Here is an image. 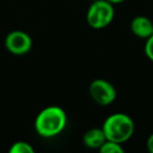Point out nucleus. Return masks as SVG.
<instances>
[{"label":"nucleus","instance_id":"obj_9","mask_svg":"<svg viewBox=\"0 0 153 153\" xmlns=\"http://www.w3.org/2000/svg\"><path fill=\"white\" fill-rule=\"evenodd\" d=\"M101 153H123L124 149L122 147V144H119L117 142L106 140V142L102 145L100 149Z\"/></svg>","mask_w":153,"mask_h":153},{"label":"nucleus","instance_id":"obj_10","mask_svg":"<svg viewBox=\"0 0 153 153\" xmlns=\"http://www.w3.org/2000/svg\"><path fill=\"white\" fill-rule=\"evenodd\" d=\"M145 53L148 59L153 62V35L147 39L146 45H145Z\"/></svg>","mask_w":153,"mask_h":153},{"label":"nucleus","instance_id":"obj_11","mask_svg":"<svg viewBox=\"0 0 153 153\" xmlns=\"http://www.w3.org/2000/svg\"><path fill=\"white\" fill-rule=\"evenodd\" d=\"M147 148L151 153H153V133L147 140Z\"/></svg>","mask_w":153,"mask_h":153},{"label":"nucleus","instance_id":"obj_3","mask_svg":"<svg viewBox=\"0 0 153 153\" xmlns=\"http://www.w3.org/2000/svg\"><path fill=\"white\" fill-rule=\"evenodd\" d=\"M114 17L113 4L107 0L92 1L86 14L88 25L94 30H102L112 22Z\"/></svg>","mask_w":153,"mask_h":153},{"label":"nucleus","instance_id":"obj_8","mask_svg":"<svg viewBox=\"0 0 153 153\" xmlns=\"http://www.w3.org/2000/svg\"><path fill=\"white\" fill-rule=\"evenodd\" d=\"M10 153H34L35 150L30 144L23 140L15 142L9 149Z\"/></svg>","mask_w":153,"mask_h":153},{"label":"nucleus","instance_id":"obj_12","mask_svg":"<svg viewBox=\"0 0 153 153\" xmlns=\"http://www.w3.org/2000/svg\"><path fill=\"white\" fill-rule=\"evenodd\" d=\"M107 1H109V2L112 3V4H119V3L124 2L125 0H107Z\"/></svg>","mask_w":153,"mask_h":153},{"label":"nucleus","instance_id":"obj_6","mask_svg":"<svg viewBox=\"0 0 153 153\" xmlns=\"http://www.w3.org/2000/svg\"><path fill=\"white\" fill-rule=\"evenodd\" d=\"M130 28L136 37L146 40L153 35V22L145 16L134 17L130 23Z\"/></svg>","mask_w":153,"mask_h":153},{"label":"nucleus","instance_id":"obj_7","mask_svg":"<svg viewBox=\"0 0 153 153\" xmlns=\"http://www.w3.org/2000/svg\"><path fill=\"white\" fill-rule=\"evenodd\" d=\"M106 142V136L102 128H91L83 135V143L89 149H100Z\"/></svg>","mask_w":153,"mask_h":153},{"label":"nucleus","instance_id":"obj_2","mask_svg":"<svg viewBox=\"0 0 153 153\" xmlns=\"http://www.w3.org/2000/svg\"><path fill=\"white\" fill-rule=\"evenodd\" d=\"M102 129L106 140L117 142L119 144L127 142L134 132V123L129 115L117 112L109 115L104 121Z\"/></svg>","mask_w":153,"mask_h":153},{"label":"nucleus","instance_id":"obj_1","mask_svg":"<svg viewBox=\"0 0 153 153\" xmlns=\"http://www.w3.org/2000/svg\"><path fill=\"white\" fill-rule=\"evenodd\" d=\"M67 115L59 106H48L42 109L35 120V130L42 137H53L66 127Z\"/></svg>","mask_w":153,"mask_h":153},{"label":"nucleus","instance_id":"obj_13","mask_svg":"<svg viewBox=\"0 0 153 153\" xmlns=\"http://www.w3.org/2000/svg\"><path fill=\"white\" fill-rule=\"evenodd\" d=\"M90 1H91V2H92V1H97V0H90Z\"/></svg>","mask_w":153,"mask_h":153},{"label":"nucleus","instance_id":"obj_5","mask_svg":"<svg viewBox=\"0 0 153 153\" xmlns=\"http://www.w3.org/2000/svg\"><path fill=\"white\" fill-rule=\"evenodd\" d=\"M4 45L11 53L15 56L26 55L33 47V41L30 35L22 30H13L5 37Z\"/></svg>","mask_w":153,"mask_h":153},{"label":"nucleus","instance_id":"obj_4","mask_svg":"<svg viewBox=\"0 0 153 153\" xmlns=\"http://www.w3.org/2000/svg\"><path fill=\"white\" fill-rule=\"evenodd\" d=\"M91 99L100 106H108L117 99V90L110 82L104 79H96L89 85Z\"/></svg>","mask_w":153,"mask_h":153}]
</instances>
